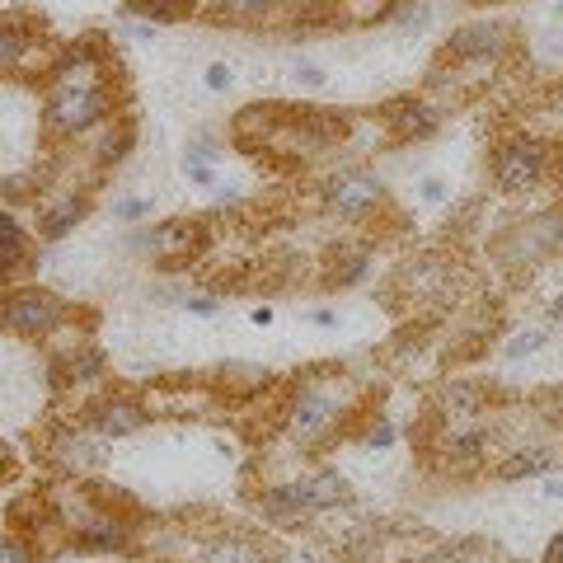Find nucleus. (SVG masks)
<instances>
[{
  "instance_id": "nucleus-1",
  "label": "nucleus",
  "mask_w": 563,
  "mask_h": 563,
  "mask_svg": "<svg viewBox=\"0 0 563 563\" xmlns=\"http://www.w3.org/2000/svg\"><path fill=\"white\" fill-rule=\"evenodd\" d=\"M99 66L104 61H90V66H76L71 76H57L43 108V122L52 137H85L94 127L113 122V94L99 80Z\"/></svg>"
},
{
  "instance_id": "nucleus-2",
  "label": "nucleus",
  "mask_w": 563,
  "mask_h": 563,
  "mask_svg": "<svg viewBox=\"0 0 563 563\" xmlns=\"http://www.w3.org/2000/svg\"><path fill=\"white\" fill-rule=\"evenodd\" d=\"M352 385L348 381H310V385H296L287 399V418H282V432L291 437V446H301V451H315L334 437L343 418L352 409Z\"/></svg>"
},
{
  "instance_id": "nucleus-3",
  "label": "nucleus",
  "mask_w": 563,
  "mask_h": 563,
  "mask_svg": "<svg viewBox=\"0 0 563 563\" xmlns=\"http://www.w3.org/2000/svg\"><path fill=\"white\" fill-rule=\"evenodd\" d=\"M549 174V146L540 137H507L498 151H493V183L503 193H526Z\"/></svg>"
},
{
  "instance_id": "nucleus-4",
  "label": "nucleus",
  "mask_w": 563,
  "mask_h": 563,
  "mask_svg": "<svg viewBox=\"0 0 563 563\" xmlns=\"http://www.w3.org/2000/svg\"><path fill=\"white\" fill-rule=\"evenodd\" d=\"M0 324L10 334H24V338H47L52 329L66 324V305L52 296V291H38V287H24L15 296L0 301Z\"/></svg>"
},
{
  "instance_id": "nucleus-5",
  "label": "nucleus",
  "mask_w": 563,
  "mask_h": 563,
  "mask_svg": "<svg viewBox=\"0 0 563 563\" xmlns=\"http://www.w3.org/2000/svg\"><path fill=\"white\" fill-rule=\"evenodd\" d=\"M324 202H329L338 216H366L385 202V183L362 165H343L329 174V183H324Z\"/></svg>"
},
{
  "instance_id": "nucleus-6",
  "label": "nucleus",
  "mask_w": 563,
  "mask_h": 563,
  "mask_svg": "<svg viewBox=\"0 0 563 563\" xmlns=\"http://www.w3.org/2000/svg\"><path fill=\"white\" fill-rule=\"evenodd\" d=\"M559 244H563V212H545V216H531L526 226H517V235L507 240L503 254L512 263H540Z\"/></svg>"
},
{
  "instance_id": "nucleus-7",
  "label": "nucleus",
  "mask_w": 563,
  "mask_h": 563,
  "mask_svg": "<svg viewBox=\"0 0 563 563\" xmlns=\"http://www.w3.org/2000/svg\"><path fill=\"white\" fill-rule=\"evenodd\" d=\"M141 244L151 249L155 263H188L207 240H202V226H198V221H188V216H169V221L151 226V235H146Z\"/></svg>"
},
{
  "instance_id": "nucleus-8",
  "label": "nucleus",
  "mask_w": 563,
  "mask_h": 563,
  "mask_svg": "<svg viewBox=\"0 0 563 563\" xmlns=\"http://www.w3.org/2000/svg\"><path fill=\"white\" fill-rule=\"evenodd\" d=\"M507 38L512 33L498 24V19H479V24H465L446 38V61H493L507 52Z\"/></svg>"
},
{
  "instance_id": "nucleus-9",
  "label": "nucleus",
  "mask_w": 563,
  "mask_h": 563,
  "mask_svg": "<svg viewBox=\"0 0 563 563\" xmlns=\"http://www.w3.org/2000/svg\"><path fill=\"white\" fill-rule=\"evenodd\" d=\"M47 460H52V470H61L66 479H80V474H90L104 465V451H99V442H94V432L85 427H66V432H57L52 437V451H47Z\"/></svg>"
},
{
  "instance_id": "nucleus-10",
  "label": "nucleus",
  "mask_w": 563,
  "mask_h": 563,
  "mask_svg": "<svg viewBox=\"0 0 563 563\" xmlns=\"http://www.w3.org/2000/svg\"><path fill=\"white\" fill-rule=\"evenodd\" d=\"M151 418V409L132 395H104L99 404L90 409V432L94 437H132L141 432Z\"/></svg>"
},
{
  "instance_id": "nucleus-11",
  "label": "nucleus",
  "mask_w": 563,
  "mask_h": 563,
  "mask_svg": "<svg viewBox=\"0 0 563 563\" xmlns=\"http://www.w3.org/2000/svg\"><path fill=\"white\" fill-rule=\"evenodd\" d=\"M259 503V517L268 521V526H282V531H291V526H305V521L315 517L310 512V503H305L301 493V479H287V484H268L254 498Z\"/></svg>"
},
{
  "instance_id": "nucleus-12",
  "label": "nucleus",
  "mask_w": 563,
  "mask_h": 563,
  "mask_svg": "<svg viewBox=\"0 0 563 563\" xmlns=\"http://www.w3.org/2000/svg\"><path fill=\"white\" fill-rule=\"evenodd\" d=\"M80 549H94V554H113V549H122L127 540H132V526H127V517L122 512H113V507H104L99 517L85 526V531L71 535Z\"/></svg>"
},
{
  "instance_id": "nucleus-13",
  "label": "nucleus",
  "mask_w": 563,
  "mask_h": 563,
  "mask_svg": "<svg viewBox=\"0 0 563 563\" xmlns=\"http://www.w3.org/2000/svg\"><path fill=\"white\" fill-rule=\"evenodd\" d=\"M301 493L310 512L320 517V512H338V507H348V484H343V474L338 470H315L301 479Z\"/></svg>"
},
{
  "instance_id": "nucleus-14",
  "label": "nucleus",
  "mask_w": 563,
  "mask_h": 563,
  "mask_svg": "<svg viewBox=\"0 0 563 563\" xmlns=\"http://www.w3.org/2000/svg\"><path fill=\"white\" fill-rule=\"evenodd\" d=\"M33 259V249H29V235L19 230V221L10 212H0V282L5 277H15L24 273Z\"/></svg>"
},
{
  "instance_id": "nucleus-15",
  "label": "nucleus",
  "mask_w": 563,
  "mask_h": 563,
  "mask_svg": "<svg viewBox=\"0 0 563 563\" xmlns=\"http://www.w3.org/2000/svg\"><path fill=\"white\" fill-rule=\"evenodd\" d=\"M198 563H268V549L249 535H221V540L202 545Z\"/></svg>"
},
{
  "instance_id": "nucleus-16",
  "label": "nucleus",
  "mask_w": 563,
  "mask_h": 563,
  "mask_svg": "<svg viewBox=\"0 0 563 563\" xmlns=\"http://www.w3.org/2000/svg\"><path fill=\"white\" fill-rule=\"evenodd\" d=\"M488 442H493V432L488 427H446L442 432V456L456 460V465H474V460L488 451Z\"/></svg>"
},
{
  "instance_id": "nucleus-17",
  "label": "nucleus",
  "mask_w": 563,
  "mask_h": 563,
  "mask_svg": "<svg viewBox=\"0 0 563 563\" xmlns=\"http://www.w3.org/2000/svg\"><path fill=\"white\" fill-rule=\"evenodd\" d=\"M80 216H85V198H57L38 207V235L43 240H61V235H71L80 226Z\"/></svg>"
},
{
  "instance_id": "nucleus-18",
  "label": "nucleus",
  "mask_w": 563,
  "mask_h": 563,
  "mask_svg": "<svg viewBox=\"0 0 563 563\" xmlns=\"http://www.w3.org/2000/svg\"><path fill=\"white\" fill-rule=\"evenodd\" d=\"M437 108L423 104V99H404V104H395V132L404 141H427L432 132H437Z\"/></svg>"
},
{
  "instance_id": "nucleus-19",
  "label": "nucleus",
  "mask_w": 563,
  "mask_h": 563,
  "mask_svg": "<svg viewBox=\"0 0 563 563\" xmlns=\"http://www.w3.org/2000/svg\"><path fill=\"white\" fill-rule=\"evenodd\" d=\"M545 470H554V451H545V446H526V451H517V456H507V460H498V479H535V474H545Z\"/></svg>"
},
{
  "instance_id": "nucleus-20",
  "label": "nucleus",
  "mask_w": 563,
  "mask_h": 563,
  "mask_svg": "<svg viewBox=\"0 0 563 563\" xmlns=\"http://www.w3.org/2000/svg\"><path fill=\"white\" fill-rule=\"evenodd\" d=\"M29 52H33L29 33L19 29V24H0V76H15V71H24Z\"/></svg>"
},
{
  "instance_id": "nucleus-21",
  "label": "nucleus",
  "mask_w": 563,
  "mask_h": 563,
  "mask_svg": "<svg viewBox=\"0 0 563 563\" xmlns=\"http://www.w3.org/2000/svg\"><path fill=\"white\" fill-rule=\"evenodd\" d=\"M132 141H137V132H132L127 122H104L99 146H94V160H99V165H118L122 155L132 151Z\"/></svg>"
},
{
  "instance_id": "nucleus-22",
  "label": "nucleus",
  "mask_w": 563,
  "mask_h": 563,
  "mask_svg": "<svg viewBox=\"0 0 563 563\" xmlns=\"http://www.w3.org/2000/svg\"><path fill=\"white\" fill-rule=\"evenodd\" d=\"M399 0H338V15L348 24H376V19H390L395 15Z\"/></svg>"
},
{
  "instance_id": "nucleus-23",
  "label": "nucleus",
  "mask_w": 563,
  "mask_h": 563,
  "mask_svg": "<svg viewBox=\"0 0 563 563\" xmlns=\"http://www.w3.org/2000/svg\"><path fill=\"white\" fill-rule=\"evenodd\" d=\"M366 268H371V249H362V254H352V259H334L329 277H334V287H357V282L366 277Z\"/></svg>"
},
{
  "instance_id": "nucleus-24",
  "label": "nucleus",
  "mask_w": 563,
  "mask_h": 563,
  "mask_svg": "<svg viewBox=\"0 0 563 563\" xmlns=\"http://www.w3.org/2000/svg\"><path fill=\"white\" fill-rule=\"evenodd\" d=\"M273 0H216V10L221 19H235V24H249V19H259Z\"/></svg>"
},
{
  "instance_id": "nucleus-25",
  "label": "nucleus",
  "mask_w": 563,
  "mask_h": 563,
  "mask_svg": "<svg viewBox=\"0 0 563 563\" xmlns=\"http://www.w3.org/2000/svg\"><path fill=\"white\" fill-rule=\"evenodd\" d=\"M141 15L160 19V24H169V19H183L188 10H193V0H137Z\"/></svg>"
},
{
  "instance_id": "nucleus-26",
  "label": "nucleus",
  "mask_w": 563,
  "mask_h": 563,
  "mask_svg": "<svg viewBox=\"0 0 563 563\" xmlns=\"http://www.w3.org/2000/svg\"><path fill=\"white\" fill-rule=\"evenodd\" d=\"M390 19H395V24H404V29H423V24H427V0H399Z\"/></svg>"
},
{
  "instance_id": "nucleus-27",
  "label": "nucleus",
  "mask_w": 563,
  "mask_h": 563,
  "mask_svg": "<svg viewBox=\"0 0 563 563\" xmlns=\"http://www.w3.org/2000/svg\"><path fill=\"white\" fill-rule=\"evenodd\" d=\"M0 563H38V554L19 535H0Z\"/></svg>"
},
{
  "instance_id": "nucleus-28",
  "label": "nucleus",
  "mask_w": 563,
  "mask_h": 563,
  "mask_svg": "<svg viewBox=\"0 0 563 563\" xmlns=\"http://www.w3.org/2000/svg\"><path fill=\"white\" fill-rule=\"evenodd\" d=\"M362 446H371V451H385V446H395V427L385 423V418H376V423H366Z\"/></svg>"
},
{
  "instance_id": "nucleus-29",
  "label": "nucleus",
  "mask_w": 563,
  "mask_h": 563,
  "mask_svg": "<svg viewBox=\"0 0 563 563\" xmlns=\"http://www.w3.org/2000/svg\"><path fill=\"white\" fill-rule=\"evenodd\" d=\"M113 216H118V221H146V216H151V198H122V202H113Z\"/></svg>"
},
{
  "instance_id": "nucleus-30",
  "label": "nucleus",
  "mask_w": 563,
  "mask_h": 563,
  "mask_svg": "<svg viewBox=\"0 0 563 563\" xmlns=\"http://www.w3.org/2000/svg\"><path fill=\"white\" fill-rule=\"evenodd\" d=\"M540 343H545V334H517L512 343H507V357H512V362H521V357H531Z\"/></svg>"
},
{
  "instance_id": "nucleus-31",
  "label": "nucleus",
  "mask_w": 563,
  "mask_h": 563,
  "mask_svg": "<svg viewBox=\"0 0 563 563\" xmlns=\"http://www.w3.org/2000/svg\"><path fill=\"white\" fill-rule=\"evenodd\" d=\"M183 301V310H188V315H216V296H179Z\"/></svg>"
},
{
  "instance_id": "nucleus-32",
  "label": "nucleus",
  "mask_w": 563,
  "mask_h": 563,
  "mask_svg": "<svg viewBox=\"0 0 563 563\" xmlns=\"http://www.w3.org/2000/svg\"><path fill=\"white\" fill-rule=\"evenodd\" d=\"M226 85H230V66H226V61H212V66H207V90L221 94Z\"/></svg>"
},
{
  "instance_id": "nucleus-33",
  "label": "nucleus",
  "mask_w": 563,
  "mask_h": 563,
  "mask_svg": "<svg viewBox=\"0 0 563 563\" xmlns=\"http://www.w3.org/2000/svg\"><path fill=\"white\" fill-rule=\"evenodd\" d=\"M418 193H423V202H442L446 198V183L442 179H423V183H418Z\"/></svg>"
},
{
  "instance_id": "nucleus-34",
  "label": "nucleus",
  "mask_w": 563,
  "mask_h": 563,
  "mask_svg": "<svg viewBox=\"0 0 563 563\" xmlns=\"http://www.w3.org/2000/svg\"><path fill=\"white\" fill-rule=\"evenodd\" d=\"M296 80H301L305 90H320V85H324V71H320V66H301V71H296Z\"/></svg>"
},
{
  "instance_id": "nucleus-35",
  "label": "nucleus",
  "mask_w": 563,
  "mask_h": 563,
  "mask_svg": "<svg viewBox=\"0 0 563 563\" xmlns=\"http://www.w3.org/2000/svg\"><path fill=\"white\" fill-rule=\"evenodd\" d=\"M545 563H563V531L554 535V540H549L545 545Z\"/></svg>"
},
{
  "instance_id": "nucleus-36",
  "label": "nucleus",
  "mask_w": 563,
  "mask_h": 563,
  "mask_svg": "<svg viewBox=\"0 0 563 563\" xmlns=\"http://www.w3.org/2000/svg\"><path fill=\"white\" fill-rule=\"evenodd\" d=\"M310 320L320 324V329H334V324H338V315H334V310H315V315H310Z\"/></svg>"
},
{
  "instance_id": "nucleus-37",
  "label": "nucleus",
  "mask_w": 563,
  "mask_h": 563,
  "mask_svg": "<svg viewBox=\"0 0 563 563\" xmlns=\"http://www.w3.org/2000/svg\"><path fill=\"white\" fill-rule=\"evenodd\" d=\"M545 493H549V498H563V479H549Z\"/></svg>"
},
{
  "instance_id": "nucleus-38",
  "label": "nucleus",
  "mask_w": 563,
  "mask_h": 563,
  "mask_svg": "<svg viewBox=\"0 0 563 563\" xmlns=\"http://www.w3.org/2000/svg\"><path fill=\"white\" fill-rule=\"evenodd\" d=\"M5 474H10V451L0 446V479H5Z\"/></svg>"
},
{
  "instance_id": "nucleus-39",
  "label": "nucleus",
  "mask_w": 563,
  "mask_h": 563,
  "mask_svg": "<svg viewBox=\"0 0 563 563\" xmlns=\"http://www.w3.org/2000/svg\"><path fill=\"white\" fill-rule=\"evenodd\" d=\"M549 315H554V320H563V296H559L554 305H549Z\"/></svg>"
},
{
  "instance_id": "nucleus-40",
  "label": "nucleus",
  "mask_w": 563,
  "mask_h": 563,
  "mask_svg": "<svg viewBox=\"0 0 563 563\" xmlns=\"http://www.w3.org/2000/svg\"><path fill=\"white\" fill-rule=\"evenodd\" d=\"M301 563H320V559H315V554H301Z\"/></svg>"
},
{
  "instance_id": "nucleus-41",
  "label": "nucleus",
  "mask_w": 563,
  "mask_h": 563,
  "mask_svg": "<svg viewBox=\"0 0 563 563\" xmlns=\"http://www.w3.org/2000/svg\"><path fill=\"white\" fill-rule=\"evenodd\" d=\"M71 563H76V559H71Z\"/></svg>"
}]
</instances>
